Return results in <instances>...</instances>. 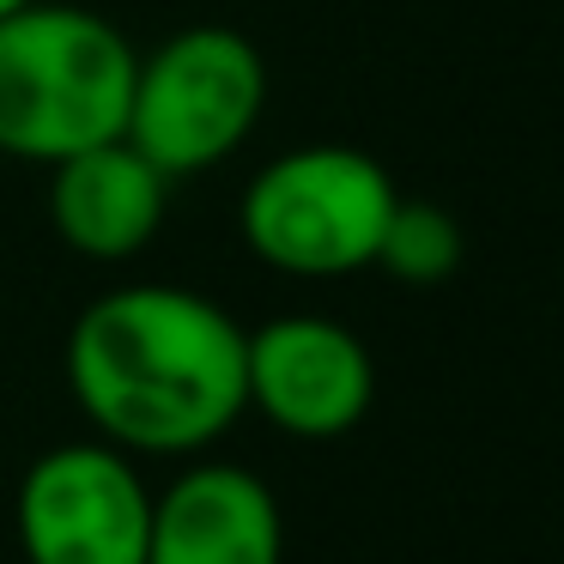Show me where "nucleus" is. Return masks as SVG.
I'll return each mask as SVG.
<instances>
[{
	"instance_id": "nucleus-1",
	"label": "nucleus",
	"mask_w": 564,
	"mask_h": 564,
	"mask_svg": "<svg viewBox=\"0 0 564 564\" xmlns=\"http://www.w3.org/2000/svg\"><path fill=\"white\" fill-rule=\"evenodd\" d=\"M249 334L188 285H116L67 334L74 401L116 449L188 455L243 419Z\"/></svg>"
},
{
	"instance_id": "nucleus-9",
	"label": "nucleus",
	"mask_w": 564,
	"mask_h": 564,
	"mask_svg": "<svg viewBox=\"0 0 564 564\" xmlns=\"http://www.w3.org/2000/svg\"><path fill=\"white\" fill-rule=\"evenodd\" d=\"M389 280L401 285H437L462 268V225L437 207V200H406L394 195V213L382 225V243H377V261Z\"/></svg>"
},
{
	"instance_id": "nucleus-10",
	"label": "nucleus",
	"mask_w": 564,
	"mask_h": 564,
	"mask_svg": "<svg viewBox=\"0 0 564 564\" xmlns=\"http://www.w3.org/2000/svg\"><path fill=\"white\" fill-rule=\"evenodd\" d=\"M19 7H31V0H0V19H7V13H19Z\"/></svg>"
},
{
	"instance_id": "nucleus-4",
	"label": "nucleus",
	"mask_w": 564,
	"mask_h": 564,
	"mask_svg": "<svg viewBox=\"0 0 564 564\" xmlns=\"http://www.w3.org/2000/svg\"><path fill=\"white\" fill-rule=\"evenodd\" d=\"M394 176L358 147H292L243 188V243L297 280H340L377 261Z\"/></svg>"
},
{
	"instance_id": "nucleus-8",
	"label": "nucleus",
	"mask_w": 564,
	"mask_h": 564,
	"mask_svg": "<svg viewBox=\"0 0 564 564\" xmlns=\"http://www.w3.org/2000/svg\"><path fill=\"white\" fill-rule=\"evenodd\" d=\"M171 176L140 159L128 140H104L91 152L50 164V219L67 249L86 261H128L159 237Z\"/></svg>"
},
{
	"instance_id": "nucleus-7",
	"label": "nucleus",
	"mask_w": 564,
	"mask_h": 564,
	"mask_svg": "<svg viewBox=\"0 0 564 564\" xmlns=\"http://www.w3.org/2000/svg\"><path fill=\"white\" fill-rule=\"evenodd\" d=\"M280 503L249 467H188L152 498L147 564H280Z\"/></svg>"
},
{
	"instance_id": "nucleus-2",
	"label": "nucleus",
	"mask_w": 564,
	"mask_h": 564,
	"mask_svg": "<svg viewBox=\"0 0 564 564\" xmlns=\"http://www.w3.org/2000/svg\"><path fill=\"white\" fill-rule=\"evenodd\" d=\"M134 43L91 7L31 0L0 19V152L62 164L122 140Z\"/></svg>"
},
{
	"instance_id": "nucleus-5",
	"label": "nucleus",
	"mask_w": 564,
	"mask_h": 564,
	"mask_svg": "<svg viewBox=\"0 0 564 564\" xmlns=\"http://www.w3.org/2000/svg\"><path fill=\"white\" fill-rule=\"evenodd\" d=\"M25 564H147L152 491L116 443H62L19 479Z\"/></svg>"
},
{
	"instance_id": "nucleus-3",
	"label": "nucleus",
	"mask_w": 564,
	"mask_h": 564,
	"mask_svg": "<svg viewBox=\"0 0 564 564\" xmlns=\"http://www.w3.org/2000/svg\"><path fill=\"white\" fill-rule=\"evenodd\" d=\"M268 62L231 25H188L152 55H134L122 140L164 176L225 164L261 122Z\"/></svg>"
},
{
	"instance_id": "nucleus-6",
	"label": "nucleus",
	"mask_w": 564,
	"mask_h": 564,
	"mask_svg": "<svg viewBox=\"0 0 564 564\" xmlns=\"http://www.w3.org/2000/svg\"><path fill=\"white\" fill-rule=\"evenodd\" d=\"M249 406L273 431L304 443L346 437L377 401V365L365 340L328 316H273L243 340Z\"/></svg>"
}]
</instances>
